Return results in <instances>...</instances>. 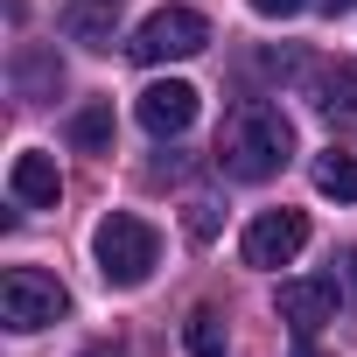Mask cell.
I'll list each match as a JSON object with an SVG mask.
<instances>
[{"label":"cell","mask_w":357,"mask_h":357,"mask_svg":"<svg viewBox=\"0 0 357 357\" xmlns=\"http://www.w3.org/2000/svg\"><path fill=\"white\" fill-rule=\"evenodd\" d=\"M204 43H211V22H204L197 8H154V15L133 29L126 50H133L140 63H183V56H197Z\"/></svg>","instance_id":"cell-3"},{"label":"cell","mask_w":357,"mask_h":357,"mask_svg":"<svg viewBox=\"0 0 357 357\" xmlns=\"http://www.w3.org/2000/svg\"><path fill=\"white\" fill-rule=\"evenodd\" d=\"M294 357H322V350H315V343H308V336H294Z\"/></svg>","instance_id":"cell-18"},{"label":"cell","mask_w":357,"mask_h":357,"mask_svg":"<svg viewBox=\"0 0 357 357\" xmlns=\"http://www.w3.org/2000/svg\"><path fill=\"white\" fill-rule=\"evenodd\" d=\"M308 0H252V15H266V22H287V15H301Z\"/></svg>","instance_id":"cell-15"},{"label":"cell","mask_w":357,"mask_h":357,"mask_svg":"<svg viewBox=\"0 0 357 357\" xmlns=\"http://www.w3.org/2000/svg\"><path fill=\"white\" fill-rule=\"evenodd\" d=\"M8 190H15V204H29V211H56V197H63V175H56V161L50 154H15V175H8Z\"/></svg>","instance_id":"cell-8"},{"label":"cell","mask_w":357,"mask_h":357,"mask_svg":"<svg viewBox=\"0 0 357 357\" xmlns=\"http://www.w3.org/2000/svg\"><path fill=\"white\" fill-rule=\"evenodd\" d=\"M315 190L322 197H336V204H357V154H343V147H329V154H315Z\"/></svg>","instance_id":"cell-11"},{"label":"cell","mask_w":357,"mask_h":357,"mask_svg":"<svg viewBox=\"0 0 357 357\" xmlns=\"http://www.w3.org/2000/svg\"><path fill=\"white\" fill-rule=\"evenodd\" d=\"M294 161V126L280 105L266 98H238L225 112V133H218V168L231 183H273V175Z\"/></svg>","instance_id":"cell-1"},{"label":"cell","mask_w":357,"mask_h":357,"mask_svg":"<svg viewBox=\"0 0 357 357\" xmlns=\"http://www.w3.org/2000/svg\"><path fill=\"white\" fill-rule=\"evenodd\" d=\"M183 343H190V357H231V343H225V315H218V308H190Z\"/></svg>","instance_id":"cell-13"},{"label":"cell","mask_w":357,"mask_h":357,"mask_svg":"<svg viewBox=\"0 0 357 357\" xmlns=\"http://www.w3.org/2000/svg\"><path fill=\"white\" fill-rule=\"evenodd\" d=\"M315 8H322V15L336 22V15H350V8H357V0H315Z\"/></svg>","instance_id":"cell-17"},{"label":"cell","mask_w":357,"mask_h":357,"mask_svg":"<svg viewBox=\"0 0 357 357\" xmlns=\"http://www.w3.org/2000/svg\"><path fill=\"white\" fill-rule=\"evenodd\" d=\"M70 308V294L50 280V273H36V266H15L8 280H0V315H8V329H50L56 315Z\"/></svg>","instance_id":"cell-4"},{"label":"cell","mask_w":357,"mask_h":357,"mask_svg":"<svg viewBox=\"0 0 357 357\" xmlns=\"http://www.w3.org/2000/svg\"><path fill=\"white\" fill-rule=\"evenodd\" d=\"M190 231L211 238V231H218V211H211V204H190Z\"/></svg>","instance_id":"cell-16"},{"label":"cell","mask_w":357,"mask_h":357,"mask_svg":"<svg viewBox=\"0 0 357 357\" xmlns=\"http://www.w3.org/2000/svg\"><path fill=\"white\" fill-rule=\"evenodd\" d=\"M84 357H112V350H84Z\"/></svg>","instance_id":"cell-20"},{"label":"cell","mask_w":357,"mask_h":357,"mask_svg":"<svg viewBox=\"0 0 357 357\" xmlns=\"http://www.w3.org/2000/svg\"><path fill=\"white\" fill-rule=\"evenodd\" d=\"M343 266H350V287H357V252H343Z\"/></svg>","instance_id":"cell-19"},{"label":"cell","mask_w":357,"mask_h":357,"mask_svg":"<svg viewBox=\"0 0 357 357\" xmlns=\"http://www.w3.org/2000/svg\"><path fill=\"white\" fill-rule=\"evenodd\" d=\"M133 119H140L154 140L190 133V126H197V84H183V77H161V84H147V91H140V105H133Z\"/></svg>","instance_id":"cell-7"},{"label":"cell","mask_w":357,"mask_h":357,"mask_svg":"<svg viewBox=\"0 0 357 357\" xmlns=\"http://www.w3.org/2000/svg\"><path fill=\"white\" fill-rule=\"evenodd\" d=\"M70 140L84 154H112V98H91L77 119H70Z\"/></svg>","instance_id":"cell-12"},{"label":"cell","mask_w":357,"mask_h":357,"mask_svg":"<svg viewBox=\"0 0 357 357\" xmlns=\"http://www.w3.org/2000/svg\"><path fill=\"white\" fill-rule=\"evenodd\" d=\"M315 105H322L336 126H357V63H336V70H322V84H315Z\"/></svg>","instance_id":"cell-10"},{"label":"cell","mask_w":357,"mask_h":357,"mask_svg":"<svg viewBox=\"0 0 357 357\" xmlns=\"http://www.w3.org/2000/svg\"><path fill=\"white\" fill-rule=\"evenodd\" d=\"M15 77H22V91H29V98H43V91H56V84H63V63L22 56V63H15Z\"/></svg>","instance_id":"cell-14"},{"label":"cell","mask_w":357,"mask_h":357,"mask_svg":"<svg viewBox=\"0 0 357 357\" xmlns=\"http://www.w3.org/2000/svg\"><path fill=\"white\" fill-rule=\"evenodd\" d=\"M63 36L84 43V50H112V36H119V0H70V8H63Z\"/></svg>","instance_id":"cell-9"},{"label":"cell","mask_w":357,"mask_h":357,"mask_svg":"<svg viewBox=\"0 0 357 357\" xmlns=\"http://www.w3.org/2000/svg\"><path fill=\"white\" fill-rule=\"evenodd\" d=\"M91 252H98L105 287H147V273L161 266V231L147 218H133V211H112L91 231Z\"/></svg>","instance_id":"cell-2"},{"label":"cell","mask_w":357,"mask_h":357,"mask_svg":"<svg viewBox=\"0 0 357 357\" xmlns=\"http://www.w3.org/2000/svg\"><path fill=\"white\" fill-rule=\"evenodd\" d=\"M301 245H308V218H301V211H259V218L245 225V238H238L245 266H287Z\"/></svg>","instance_id":"cell-5"},{"label":"cell","mask_w":357,"mask_h":357,"mask_svg":"<svg viewBox=\"0 0 357 357\" xmlns=\"http://www.w3.org/2000/svg\"><path fill=\"white\" fill-rule=\"evenodd\" d=\"M343 308V280L336 273H315V280H280V322L294 336H315L322 322H336Z\"/></svg>","instance_id":"cell-6"}]
</instances>
